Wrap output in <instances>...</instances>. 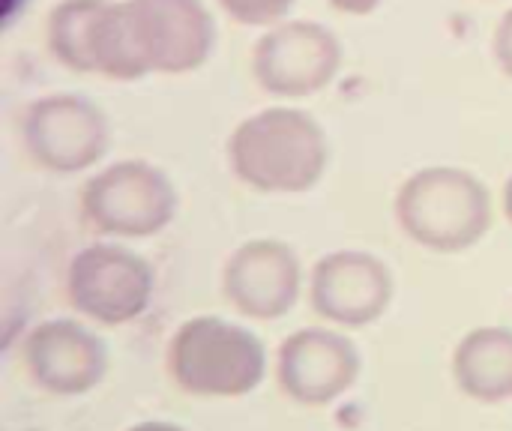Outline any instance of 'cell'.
Instances as JSON below:
<instances>
[{
	"label": "cell",
	"instance_id": "2",
	"mask_svg": "<svg viewBox=\"0 0 512 431\" xmlns=\"http://www.w3.org/2000/svg\"><path fill=\"white\" fill-rule=\"evenodd\" d=\"M330 162L324 126L303 108L273 105L240 120L228 138V165L240 183L264 195L312 189Z\"/></svg>",
	"mask_w": 512,
	"mask_h": 431
},
{
	"label": "cell",
	"instance_id": "7",
	"mask_svg": "<svg viewBox=\"0 0 512 431\" xmlns=\"http://www.w3.org/2000/svg\"><path fill=\"white\" fill-rule=\"evenodd\" d=\"M339 69V36L309 18H285L267 27L252 51V75L276 99H309L327 90Z\"/></svg>",
	"mask_w": 512,
	"mask_h": 431
},
{
	"label": "cell",
	"instance_id": "8",
	"mask_svg": "<svg viewBox=\"0 0 512 431\" xmlns=\"http://www.w3.org/2000/svg\"><path fill=\"white\" fill-rule=\"evenodd\" d=\"M150 264L126 246L93 243L72 255L66 267V300L84 318L120 327L141 318L153 300Z\"/></svg>",
	"mask_w": 512,
	"mask_h": 431
},
{
	"label": "cell",
	"instance_id": "13",
	"mask_svg": "<svg viewBox=\"0 0 512 431\" xmlns=\"http://www.w3.org/2000/svg\"><path fill=\"white\" fill-rule=\"evenodd\" d=\"M453 378L477 402L495 405L512 399V330L477 327L453 351Z\"/></svg>",
	"mask_w": 512,
	"mask_h": 431
},
{
	"label": "cell",
	"instance_id": "11",
	"mask_svg": "<svg viewBox=\"0 0 512 431\" xmlns=\"http://www.w3.org/2000/svg\"><path fill=\"white\" fill-rule=\"evenodd\" d=\"M303 267L297 252L282 240H249L231 252L222 270L228 303L252 321L285 318L300 297Z\"/></svg>",
	"mask_w": 512,
	"mask_h": 431
},
{
	"label": "cell",
	"instance_id": "18",
	"mask_svg": "<svg viewBox=\"0 0 512 431\" xmlns=\"http://www.w3.org/2000/svg\"><path fill=\"white\" fill-rule=\"evenodd\" d=\"M126 431H186L180 429V426H174V423H162V420H147V423H138V426H132V429Z\"/></svg>",
	"mask_w": 512,
	"mask_h": 431
},
{
	"label": "cell",
	"instance_id": "21",
	"mask_svg": "<svg viewBox=\"0 0 512 431\" xmlns=\"http://www.w3.org/2000/svg\"><path fill=\"white\" fill-rule=\"evenodd\" d=\"M489 3H492V0H489Z\"/></svg>",
	"mask_w": 512,
	"mask_h": 431
},
{
	"label": "cell",
	"instance_id": "4",
	"mask_svg": "<svg viewBox=\"0 0 512 431\" xmlns=\"http://www.w3.org/2000/svg\"><path fill=\"white\" fill-rule=\"evenodd\" d=\"M168 372L189 396L237 399L264 381L267 354L252 330L216 315H201L180 324L171 336Z\"/></svg>",
	"mask_w": 512,
	"mask_h": 431
},
{
	"label": "cell",
	"instance_id": "12",
	"mask_svg": "<svg viewBox=\"0 0 512 431\" xmlns=\"http://www.w3.org/2000/svg\"><path fill=\"white\" fill-rule=\"evenodd\" d=\"M21 360L36 387L54 396H81L108 372L105 342L72 318L36 324L21 345Z\"/></svg>",
	"mask_w": 512,
	"mask_h": 431
},
{
	"label": "cell",
	"instance_id": "15",
	"mask_svg": "<svg viewBox=\"0 0 512 431\" xmlns=\"http://www.w3.org/2000/svg\"><path fill=\"white\" fill-rule=\"evenodd\" d=\"M297 0H216V6L243 27H273L288 18Z\"/></svg>",
	"mask_w": 512,
	"mask_h": 431
},
{
	"label": "cell",
	"instance_id": "14",
	"mask_svg": "<svg viewBox=\"0 0 512 431\" xmlns=\"http://www.w3.org/2000/svg\"><path fill=\"white\" fill-rule=\"evenodd\" d=\"M105 0H60L45 18V45L51 57L75 75H93L90 69V27Z\"/></svg>",
	"mask_w": 512,
	"mask_h": 431
},
{
	"label": "cell",
	"instance_id": "17",
	"mask_svg": "<svg viewBox=\"0 0 512 431\" xmlns=\"http://www.w3.org/2000/svg\"><path fill=\"white\" fill-rule=\"evenodd\" d=\"M327 3L345 15H372L381 6V0H327Z\"/></svg>",
	"mask_w": 512,
	"mask_h": 431
},
{
	"label": "cell",
	"instance_id": "1",
	"mask_svg": "<svg viewBox=\"0 0 512 431\" xmlns=\"http://www.w3.org/2000/svg\"><path fill=\"white\" fill-rule=\"evenodd\" d=\"M90 69L108 81L186 75L216 48L204 0H105L90 27Z\"/></svg>",
	"mask_w": 512,
	"mask_h": 431
},
{
	"label": "cell",
	"instance_id": "6",
	"mask_svg": "<svg viewBox=\"0 0 512 431\" xmlns=\"http://www.w3.org/2000/svg\"><path fill=\"white\" fill-rule=\"evenodd\" d=\"M21 144L42 171L78 174L102 162L111 147V126L87 96L48 93L21 111Z\"/></svg>",
	"mask_w": 512,
	"mask_h": 431
},
{
	"label": "cell",
	"instance_id": "9",
	"mask_svg": "<svg viewBox=\"0 0 512 431\" xmlns=\"http://www.w3.org/2000/svg\"><path fill=\"white\" fill-rule=\"evenodd\" d=\"M360 375L357 345L327 327H303L279 345V390L306 408H324L345 396Z\"/></svg>",
	"mask_w": 512,
	"mask_h": 431
},
{
	"label": "cell",
	"instance_id": "20",
	"mask_svg": "<svg viewBox=\"0 0 512 431\" xmlns=\"http://www.w3.org/2000/svg\"><path fill=\"white\" fill-rule=\"evenodd\" d=\"M504 216L510 219L512 225V177L507 180V186H504Z\"/></svg>",
	"mask_w": 512,
	"mask_h": 431
},
{
	"label": "cell",
	"instance_id": "3",
	"mask_svg": "<svg viewBox=\"0 0 512 431\" xmlns=\"http://www.w3.org/2000/svg\"><path fill=\"white\" fill-rule=\"evenodd\" d=\"M396 222L408 240L429 252H465L492 228V195L465 168L429 165L399 186Z\"/></svg>",
	"mask_w": 512,
	"mask_h": 431
},
{
	"label": "cell",
	"instance_id": "16",
	"mask_svg": "<svg viewBox=\"0 0 512 431\" xmlns=\"http://www.w3.org/2000/svg\"><path fill=\"white\" fill-rule=\"evenodd\" d=\"M492 54H495L498 69H501L507 78H512V6L501 15V21H498V27H495Z\"/></svg>",
	"mask_w": 512,
	"mask_h": 431
},
{
	"label": "cell",
	"instance_id": "10",
	"mask_svg": "<svg viewBox=\"0 0 512 431\" xmlns=\"http://www.w3.org/2000/svg\"><path fill=\"white\" fill-rule=\"evenodd\" d=\"M393 273L372 252L342 249L324 255L312 270L309 303L318 318L339 327H369L393 303Z\"/></svg>",
	"mask_w": 512,
	"mask_h": 431
},
{
	"label": "cell",
	"instance_id": "19",
	"mask_svg": "<svg viewBox=\"0 0 512 431\" xmlns=\"http://www.w3.org/2000/svg\"><path fill=\"white\" fill-rule=\"evenodd\" d=\"M24 6H27V0H3V21H6V27L15 21V15H18Z\"/></svg>",
	"mask_w": 512,
	"mask_h": 431
},
{
	"label": "cell",
	"instance_id": "5",
	"mask_svg": "<svg viewBox=\"0 0 512 431\" xmlns=\"http://www.w3.org/2000/svg\"><path fill=\"white\" fill-rule=\"evenodd\" d=\"M174 213V183L162 168L144 159L105 165L81 186V216L102 237H153L174 222Z\"/></svg>",
	"mask_w": 512,
	"mask_h": 431
}]
</instances>
